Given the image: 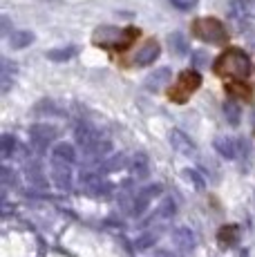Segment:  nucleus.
I'll use <instances>...</instances> for the list:
<instances>
[{
    "mask_svg": "<svg viewBox=\"0 0 255 257\" xmlns=\"http://www.w3.org/2000/svg\"><path fill=\"white\" fill-rule=\"evenodd\" d=\"M251 56L239 47H228L222 52L213 63V72L217 76H233V78H246L251 76Z\"/></svg>",
    "mask_w": 255,
    "mask_h": 257,
    "instance_id": "nucleus-1",
    "label": "nucleus"
},
{
    "mask_svg": "<svg viewBox=\"0 0 255 257\" xmlns=\"http://www.w3.org/2000/svg\"><path fill=\"white\" fill-rule=\"evenodd\" d=\"M190 29H193L195 36H197L199 41H204V43H215V45H222V43L228 41V32H226V27H224V23L217 21V18H213V16H206V18H197V21H193Z\"/></svg>",
    "mask_w": 255,
    "mask_h": 257,
    "instance_id": "nucleus-2",
    "label": "nucleus"
},
{
    "mask_svg": "<svg viewBox=\"0 0 255 257\" xmlns=\"http://www.w3.org/2000/svg\"><path fill=\"white\" fill-rule=\"evenodd\" d=\"M179 90H173L170 92V98L173 101H179V103H186L188 101V96L193 92L199 90V85H202V74L197 70H186L179 74Z\"/></svg>",
    "mask_w": 255,
    "mask_h": 257,
    "instance_id": "nucleus-3",
    "label": "nucleus"
},
{
    "mask_svg": "<svg viewBox=\"0 0 255 257\" xmlns=\"http://www.w3.org/2000/svg\"><path fill=\"white\" fill-rule=\"evenodd\" d=\"M72 130H74V139H76V143H78L81 148H85L87 152H90L92 148H94L96 143L101 141L99 130H96V127L92 125L90 121H76Z\"/></svg>",
    "mask_w": 255,
    "mask_h": 257,
    "instance_id": "nucleus-4",
    "label": "nucleus"
},
{
    "mask_svg": "<svg viewBox=\"0 0 255 257\" xmlns=\"http://www.w3.org/2000/svg\"><path fill=\"white\" fill-rule=\"evenodd\" d=\"M123 36H125V29H119V27H99L94 32V45H99V47H114V49H119V45L123 43Z\"/></svg>",
    "mask_w": 255,
    "mask_h": 257,
    "instance_id": "nucleus-5",
    "label": "nucleus"
},
{
    "mask_svg": "<svg viewBox=\"0 0 255 257\" xmlns=\"http://www.w3.org/2000/svg\"><path fill=\"white\" fill-rule=\"evenodd\" d=\"M168 139H170V146L175 148V150L179 152V155H184V157H197V146H195V141L190 139L186 132H181V130H170V135H168Z\"/></svg>",
    "mask_w": 255,
    "mask_h": 257,
    "instance_id": "nucleus-6",
    "label": "nucleus"
},
{
    "mask_svg": "<svg viewBox=\"0 0 255 257\" xmlns=\"http://www.w3.org/2000/svg\"><path fill=\"white\" fill-rule=\"evenodd\" d=\"M29 135H32V141L38 143V146H47L58 137V130L50 123H36V125L29 127Z\"/></svg>",
    "mask_w": 255,
    "mask_h": 257,
    "instance_id": "nucleus-7",
    "label": "nucleus"
},
{
    "mask_svg": "<svg viewBox=\"0 0 255 257\" xmlns=\"http://www.w3.org/2000/svg\"><path fill=\"white\" fill-rule=\"evenodd\" d=\"M159 52H161L159 43L150 38V41H146V43H144V47H141L139 52L135 54V65H139V67L150 65V63H155V61H157V56H159Z\"/></svg>",
    "mask_w": 255,
    "mask_h": 257,
    "instance_id": "nucleus-8",
    "label": "nucleus"
},
{
    "mask_svg": "<svg viewBox=\"0 0 255 257\" xmlns=\"http://www.w3.org/2000/svg\"><path fill=\"white\" fill-rule=\"evenodd\" d=\"M213 148L224 157V159H235L239 155V139H230V137H217L213 141Z\"/></svg>",
    "mask_w": 255,
    "mask_h": 257,
    "instance_id": "nucleus-9",
    "label": "nucleus"
},
{
    "mask_svg": "<svg viewBox=\"0 0 255 257\" xmlns=\"http://www.w3.org/2000/svg\"><path fill=\"white\" fill-rule=\"evenodd\" d=\"M170 76H173V72H170V67H159V70H155L153 74H150L148 78H146L144 87L148 92H159L164 85H168Z\"/></svg>",
    "mask_w": 255,
    "mask_h": 257,
    "instance_id": "nucleus-10",
    "label": "nucleus"
},
{
    "mask_svg": "<svg viewBox=\"0 0 255 257\" xmlns=\"http://www.w3.org/2000/svg\"><path fill=\"white\" fill-rule=\"evenodd\" d=\"M168 49L175 54V56H186L188 54V41H186V36L181 32H173L168 36Z\"/></svg>",
    "mask_w": 255,
    "mask_h": 257,
    "instance_id": "nucleus-11",
    "label": "nucleus"
},
{
    "mask_svg": "<svg viewBox=\"0 0 255 257\" xmlns=\"http://www.w3.org/2000/svg\"><path fill=\"white\" fill-rule=\"evenodd\" d=\"M34 43V34L27 32V29H18V32H14L12 36H9V45L14 49H25Z\"/></svg>",
    "mask_w": 255,
    "mask_h": 257,
    "instance_id": "nucleus-12",
    "label": "nucleus"
},
{
    "mask_svg": "<svg viewBox=\"0 0 255 257\" xmlns=\"http://www.w3.org/2000/svg\"><path fill=\"white\" fill-rule=\"evenodd\" d=\"M226 92H228L233 98H242V101H251V96H253L251 87H248L246 83H242V81L226 83Z\"/></svg>",
    "mask_w": 255,
    "mask_h": 257,
    "instance_id": "nucleus-13",
    "label": "nucleus"
},
{
    "mask_svg": "<svg viewBox=\"0 0 255 257\" xmlns=\"http://www.w3.org/2000/svg\"><path fill=\"white\" fill-rule=\"evenodd\" d=\"M54 159H63V161H74L76 159V152L72 148V143H65V141H58L54 146Z\"/></svg>",
    "mask_w": 255,
    "mask_h": 257,
    "instance_id": "nucleus-14",
    "label": "nucleus"
},
{
    "mask_svg": "<svg viewBox=\"0 0 255 257\" xmlns=\"http://www.w3.org/2000/svg\"><path fill=\"white\" fill-rule=\"evenodd\" d=\"M217 239H219V244L222 246H230L235 239H237V226H222L219 228V233H217Z\"/></svg>",
    "mask_w": 255,
    "mask_h": 257,
    "instance_id": "nucleus-15",
    "label": "nucleus"
},
{
    "mask_svg": "<svg viewBox=\"0 0 255 257\" xmlns=\"http://www.w3.org/2000/svg\"><path fill=\"white\" fill-rule=\"evenodd\" d=\"M228 12H230V18L237 23H244L246 21V7H244V0H233V3L228 5Z\"/></svg>",
    "mask_w": 255,
    "mask_h": 257,
    "instance_id": "nucleus-16",
    "label": "nucleus"
},
{
    "mask_svg": "<svg viewBox=\"0 0 255 257\" xmlns=\"http://www.w3.org/2000/svg\"><path fill=\"white\" fill-rule=\"evenodd\" d=\"M224 116H226V121L230 123V125H237L239 123V116H242V112H239V105L233 101L224 103Z\"/></svg>",
    "mask_w": 255,
    "mask_h": 257,
    "instance_id": "nucleus-17",
    "label": "nucleus"
},
{
    "mask_svg": "<svg viewBox=\"0 0 255 257\" xmlns=\"http://www.w3.org/2000/svg\"><path fill=\"white\" fill-rule=\"evenodd\" d=\"M76 54V47H63V49H52V52H47V58L50 61H67V58H72Z\"/></svg>",
    "mask_w": 255,
    "mask_h": 257,
    "instance_id": "nucleus-18",
    "label": "nucleus"
},
{
    "mask_svg": "<svg viewBox=\"0 0 255 257\" xmlns=\"http://www.w3.org/2000/svg\"><path fill=\"white\" fill-rule=\"evenodd\" d=\"M3 94H7L9 92V87H12V63L5 58L3 61Z\"/></svg>",
    "mask_w": 255,
    "mask_h": 257,
    "instance_id": "nucleus-19",
    "label": "nucleus"
},
{
    "mask_svg": "<svg viewBox=\"0 0 255 257\" xmlns=\"http://www.w3.org/2000/svg\"><path fill=\"white\" fill-rule=\"evenodd\" d=\"M0 143H3V157H9L14 152V148H18L16 146V139H14L12 135H3V139H0Z\"/></svg>",
    "mask_w": 255,
    "mask_h": 257,
    "instance_id": "nucleus-20",
    "label": "nucleus"
},
{
    "mask_svg": "<svg viewBox=\"0 0 255 257\" xmlns=\"http://www.w3.org/2000/svg\"><path fill=\"white\" fill-rule=\"evenodd\" d=\"M132 168H135L137 175H141V172H146V168H148V159H146V155H135V159H132Z\"/></svg>",
    "mask_w": 255,
    "mask_h": 257,
    "instance_id": "nucleus-21",
    "label": "nucleus"
},
{
    "mask_svg": "<svg viewBox=\"0 0 255 257\" xmlns=\"http://www.w3.org/2000/svg\"><path fill=\"white\" fill-rule=\"evenodd\" d=\"M173 3V7L181 9V12H190L193 7H197V0H170Z\"/></svg>",
    "mask_w": 255,
    "mask_h": 257,
    "instance_id": "nucleus-22",
    "label": "nucleus"
},
{
    "mask_svg": "<svg viewBox=\"0 0 255 257\" xmlns=\"http://www.w3.org/2000/svg\"><path fill=\"white\" fill-rule=\"evenodd\" d=\"M244 7H246L248 21H255V0H244Z\"/></svg>",
    "mask_w": 255,
    "mask_h": 257,
    "instance_id": "nucleus-23",
    "label": "nucleus"
},
{
    "mask_svg": "<svg viewBox=\"0 0 255 257\" xmlns=\"http://www.w3.org/2000/svg\"><path fill=\"white\" fill-rule=\"evenodd\" d=\"M121 164H123V157H121V155H114V157H112L110 164L105 161V168H119Z\"/></svg>",
    "mask_w": 255,
    "mask_h": 257,
    "instance_id": "nucleus-24",
    "label": "nucleus"
},
{
    "mask_svg": "<svg viewBox=\"0 0 255 257\" xmlns=\"http://www.w3.org/2000/svg\"><path fill=\"white\" fill-rule=\"evenodd\" d=\"M0 23H3V34L7 36V34H9V18L3 16V18H0Z\"/></svg>",
    "mask_w": 255,
    "mask_h": 257,
    "instance_id": "nucleus-25",
    "label": "nucleus"
}]
</instances>
